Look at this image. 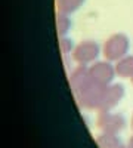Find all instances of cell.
Segmentation results:
<instances>
[{
	"instance_id": "cell-1",
	"label": "cell",
	"mask_w": 133,
	"mask_h": 148,
	"mask_svg": "<svg viewBox=\"0 0 133 148\" xmlns=\"http://www.w3.org/2000/svg\"><path fill=\"white\" fill-rule=\"evenodd\" d=\"M106 89L105 84H101L92 79L90 83H87L83 89H80L76 95V99L80 107L83 108H98L99 102L102 99V95Z\"/></svg>"
},
{
	"instance_id": "cell-2",
	"label": "cell",
	"mask_w": 133,
	"mask_h": 148,
	"mask_svg": "<svg viewBox=\"0 0 133 148\" xmlns=\"http://www.w3.org/2000/svg\"><path fill=\"white\" fill-rule=\"evenodd\" d=\"M129 37L126 34H113L104 45V56L106 61H120L129 52Z\"/></svg>"
},
{
	"instance_id": "cell-3",
	"label": "cell",
	"mask_w": 133,
	"mask_h": 148,
	"mask_svg": "<svg viewBox=\"0 0 133 148\" xmlns=\"http://www.w3.org/2000/svg\"><path fill=\"white\" fill-rule=\"evenodd\" d=\"M99 53H101V47L98 43L93 40H84L74 47L72 58L80 65H87V64L98 59Z\"/></svg>"
},
{
	"instance_id": "cell-4",
	"label": "cell",
	"mask_w": 133,
	"mask_h": 148,
	"mask_svg": "<svg viewBox=\"0 0 133 148\" xmlns=\"http://www.w3.org/2000/svg\"><path fill=\"white\" fill-rule=\"evenodd\" d=\"M90 76L95 82H98L101 84L110 86V83H113L114 76H115V67L111 65L110 61H96L95 64H92L89 67Z\"/></svg>"
},
{
	"instance_id": "cell-5",
	"label": "cell",
	"mask_w": 133,
	"mask_h": 148,
	"mask_svg": "<svg viewBox=\"0 0 133 148\" xmlns=\"http://www.w3.org/2000/svg\"><path fill=\"white\" fill-rule=\"evenodd\" d=\"M123 95H124V88L121 84H110V86H106V89H105V92L102 95V99L99 102L98 110H101V111L111 110L113 107H115L120 101H121Z\"/></svg>"
},
{
	"instance_id": "cell-6",
	"label": "cell",
	"mask_w": 133,
	"mask_h": 148,
	"mask_svg": "<svg viewBox=\"0 0 133 148\" xmlns=\"http://www.w3.org/2000/svg\"><path fill=\"white\" fill-rule=\"evenodd\" d=\"M98 125L106 133H115L117 130H120L123 127L124 119H123V116L113 114V113H108V111H102L99 116V120H98Z\"/></svg>"
},
{
	"instance_id": "cell-7",
	"label": "cell",
	"mask_w": 133,
	"mask_h": 148,
	"mask_svg": "<svg viewBox=\"0 0 133 148\" xmlns=\"http://www.w3.org/2000/svg\"><path fill=\"white\" fill-rule=\"evenodd\" d=\"M92 82L90 71L86 65H78L70 76V83H71V89L74 93H77L80 89H83L87 83Z\"/></svg>"
},
{
	"instance_id": "cell-8",
	"label": "cell",
	"mask_w": 133,
	"mask_h": 148,
	"mask_svg": "<svg viewBox=\"0 0 133 148\" xmlns=\"http://www.w3.org/2000/svg\"><path fill=\"white\" fill-rule=\"evenodd\" d=\"M115 73L118 77L123 79H132L133 77V55H127L117 61L115 64Z\"/></svg>"
},
{
	"instance_id": "cell-9",
	"label": "cell",
	"mask_w": 133,
	"mask_h": 148,
	"mask_svg": "<svg viewBox=\"0 0 133 148\" xmlns=\"http://www.w3.org/2000/svg\"><path fill=\"white\" fill-rule=\"evenodd\" d=\"M86 0H56L58 12H62L65 15H71L76 10H78Z\"/></svg>"
},
{
	"instance_id": "cell-10",
	"label": "cell",
	"mask_w": 133,
	"mask_h": 148,
	"mask_svg": "<svg viewBox=\"0 0 133 148\" xmlns=\"http://www.w3.org/2000/svg\"><path fill=\"white\" fill-rule=\"evenodd\" d=\"M56 30L59 36H67V33L71 30V19L68 18V15L58 12L56 14Z\"/></svg>"
},
{
	"instance_id": "cell-11",
	"label": "cell",
	"mask_w": 133,
	"mask_h": 148,
	"mask_svg": "<svg viewBox=\"0 0 133 148\" xmlns=\"http://www.w3.org/2000/svg\"><path fill=\"white\" fill-rule=\"evenodd\" d=\"M98 142L101 148H118V139L113 133H105L98 138Z\"/></svg>"
},
{
	"instance_id": "cell-12",
	"label": "cell",
	"mask_w": 133,
	"mask_h": 148,
	"mask_svg": "<svg viewBox=\"0 0 133 148\" xmlns=\"http://www.w3.org/2000/svg\"><path fill=\"white\" fill-rule=\"evenodd\" d=\"M59 47H61V52L64 55H67L70 52H74V51H72V47H74L72 40L70 39V37H67V36H62L61 39H59Z\"/></svg>"
},
{
	"instance_id": "cell-13",
	"label": "cell",
	"mask_w": 133,
	"mask_h": 148,
	"mask_svg": "<svg viewBox=\"0 0 133 148\" xmlns=\"http://www.w3.org/2000/svg\"><path fill=\"white\" fill-rule=\"evenodd\" d=\"M130 148H133V138L130 139Z\"/></svg>"
},
{
	"instance_id": "cell-14",
	"label": "cell",
	"mask_w": 133,
	"mask_h": 148,
	"mask_svg": "<svg viewBox=\"0 0 133 148\" xmlns=\"http://www.w3.org/2000/svg\"><path fill=\"white\" fill-rule=\"evenodd\" d=\"M132 126H133V119H132Z\"/></svg>"
},
{
	"instance_id": "cell-15",
	"label": "cell",
	"mask_w": 133,
	"mask_h": 148,
	"mask_svg": "<svg viewBox=\"0 0 133 148\" xmlns=\"http://www.w3.org/2000/svg\"><path fill=\"white\" fill-rule=\"evenodd\" d=\"M132 83H133V77H132Z\"/></svg>"
}]
</instances>
